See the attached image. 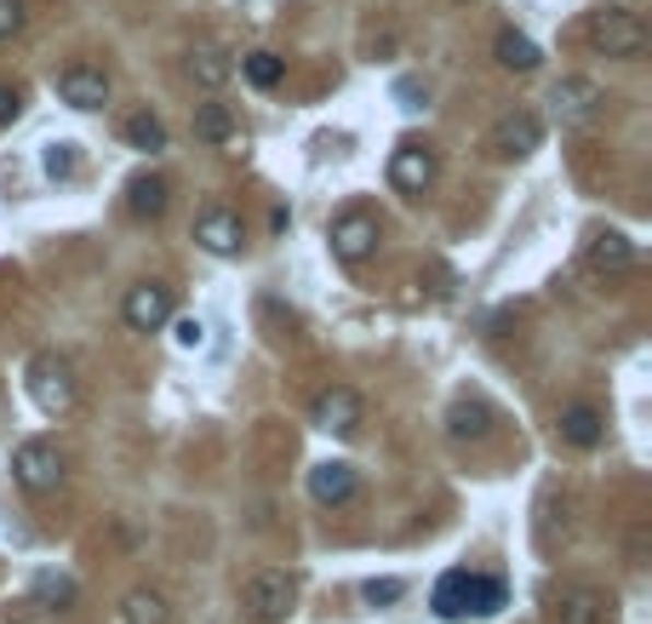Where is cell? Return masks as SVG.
Segmentation results:
<instances>
[{
    "instance_id": "obj_18",
    "label": "cell",
    "mask_w": 652,
    "mask_h": 624,
    "mask_svg": "<svg viewBox=\"0 0 652 624\" xmlns=\"http://www.w3.org/2000/svg\"><path fill=\"white\" fill-rule=\"evenodd\" d=\"M556 430H561V441H567V447L590 453V447H601V436H607V424H601V413H595L590 402H572V407H561Z\"/></svg>"
},
{
    "instance_id": "obj_19",
    "label": "cell",
    "mask_w": 652,
    "mask_h": 624,
    "mask_svg": "<svg viewBox=\"0 0 652 624\" xmlns=\"http://www.w3.org/2000/svg\"><path fill=\"white\" fill-rule=\"evenodd\" d=\"M446 436L453 441H487L492 436V407L475 402V395H458V402L446 407Z\"/></svg>"
},
{
    "instance_id": "obj_22",
    "label": "cell",
    "mask_w": 652,
    "mask_h": 624,
    "mask_svg": "<svg viewBox=\"0 0 652 624\" xmlns=\"http://www.w3.org/2000/svg\"><path fill=\"white\" fill-rule=\"evenodd\" d=\"M120 138H127L138 155H161V149H166V120H161V115H149V109H138V115H127Z\"/></svg>"
},
{
    "instance_id": "obj_5",
    "label": "cell",
    "mask_w": 652,
    "mask_h": 624,
    "mask_svg": "<svg viewBox=\"0 0 652 624\" xmlns=\"http://www.w3.org/2000/svg\"><path fill=\"white\" fill-rule=\"evenodd\" d=\"M298 608V579L281 567H264L246 579V613H253L258 624H287Z\"/></svg>"
},
{
    "instance_id": "obj_13",
    "label": "cell",
    "mask_w": 652,
    "mask_h": 624,
    "mask_svg": "<svg viewBox=\"0 0 652 624\" xmlns=\"http://www.w3.org/2000/svg\"><path fill=\"white\" fill-rule=\"evenodd\" d=\"M195 241L207 246L212 258H241V246H246V230H241V218L230 207H207L195 218Z\"/></svg>"
},
{
    "instance_id": "obj_8",
    "label": "cell",
    "mask_w": 652,
    "mask_h": 624,
    "mask_svg": "<svg viewBox=\"0 0 652 624\" xmlns=\"http://www.w3.org/2000/svg\"><path fill=\"white\" fill-rule=\"evenodd\" d=\"M310 424H315V430H326V436H356L361 424H366L361 390H349V384L321 390V395H315V407H310Z\"/></svg>"
},
{
    "instance_id": "obj_4",
    "label": "cell",
    "mask_w": 652,
    "mask_h": 624,
    "mask_svg": "<svg viewBox=\"0 0 652 624\" xmlns=\"http://www.w3.org/2000/svg\"><path fill=\"white\" fill-rule=\"evenodd\" d=\"M12 482L23 493H58L63 487V453H58V441H46V436H30V441H18V453H12Z\"/></svg>"
},
{
    "instance_id": "obj_21",
    "label": "cell",
    "mask_w": 652,
    "mask_h": 624,
    "mask_svg": "<svg viewBox=\"0 0 652 624\" xmlns=\"http://www.w3.org/2000/svg\"><path fill=\"white\" fill-rule=\"evenodd\" d=\"M166 207H172V184L155 178V172H143V178L127 184V212L132 218H166Z\"/></svg>"
},
{
    "instance_id": "obj_12",
    "label": "cell",
    "mask_w": 652,
    "mask_h": 624,
    "mask_svg": "<svg viewBox=\"0 0 652 624\" xmlns=\"http://www.w3.org/2000/svg\"><path fill=\"white\" fill-rule=\"evenodd\" d=\"M389 184H395L400 195H423V189L435 184V149L418 143V138L395 143V155H389Z\"/></svg>"
},
{
    "instance_id": "obj_20",
    "label": "cell",
    "mask_w": 652,
    "mask_h": 624,
    "mask_svg": "<svg viewBox=\"0 0 652 624\" xmlns=\"http://www.w3.org/2000/svg\"><path fill=\"white\" fill-rule=\"evenodd\" d=\"M230 74H235V58L223 53V46L200 41L195 53H189V81H195V86H207V92H223V86H230Z\"/></svg>"
},
{
    "instance_id": "obj_24",
    "label": "cell",
    "mask_w": 652,
    "mask_h": 624,
    "mask_svg": "<svg viewBox=\"0 0 652 624\" xmlns=\"http://www.w3.org/2000/svg\"><path fill=\"white\" fill-rule=\"evenodd\" d=\"M195 138H200V143H230V138H235L230 104H200V109H195Z\"/></svg>"
},
{
    "instance_id": "obj_11",
    "label": "cell",
    "mask_w": 652,
    "mask_h": 624,
    "mask_svg": "<svg viewBox=\"0 0 652 624\" xmlns=\"http://www.w3.org/2000/svg\"><path fill=\"white\" fill-rule=\"evenodd\" d=\"M549 104H556L561 127H584V120L601 115L607 92H601V81H590V74H567V81H556V92H549Z\"/></svg>"
},
{
    "instance_id": "obj_26",
    "label": "cell",
    "mask_w": 652,
    "mask_h": 624,
    "mask_svg": "<svg viewBox=\"0 0 652 624\" xmlns=\"http://www.w3.org/2000/svg\"><path fill=\"white\" fill-rule=\"evenodd\" d=\"M241 74H246V81H253L258 92H269V86H281L287 58H275V53H246V58H241Z\"/></svg>"
},
{
    "instance_id": "obj_9",
    "label": "cell",
    "mask_w": 652,
    "mask_h": 624,
    "mask_svg": "<svg viewBox=\"0 0 652 624\" xmlns=\"http://www.w3.org/2000/svg\"><path fill=\"white\" fill-rule=\"evenodd\" d=\"M379 218L372 212H338L333 218V230H326V241H333V258H344V264H366L372 253H379Z\"/></svg>"
},
{
    "instance_id": "obj_1",
    "label": "cell",
    "mask_w": 652,
    "mask_h": 624,
    "mask_svg": "<svg viewBox=\"0 0 652 624\" xmlns=\"http://www.w3.org/2000/svg\"><path fill=\"white\" fill-rule=\"evenodd\" d=\"M23 390H30V402L46 418H63V413H74V402H81V390H74V367L63 356H53V349H35V356L23 361Z\"/></svg>"
},
{
    "instance_id": "obj_27",
    "label": "cell",
    "mask_w": 652,
    "mask_h": 624,
    "mask_svg": "<svg viewBox=\"0 0 652 624\" xmlns=\"http://www.w3.org/2000/svg\"><path fill=\"white\" fill-rule=\"evenodd\" d=\"M366 602L372 608H389V602H400V596H407V579H366Z\"/></svg>"
},
{
    "instance_id": "obj_15",
    "label": "cell",
    "mask_w": 652,
    "mask_h": 624,
    "mask_svg": "<svg viewBox=\"0 0 652 624\" xmlns=\"http://www.w3.org/2000/svg\"><path fill=\"white\" fill-rule=\"evenodd\" d=\"M356 493H361L356 464H344V459H321V464H310V498H315V505H349Z\"/></svg>"
},
{
    "instance_id": "obj_29",
    "label": "cell",
    "mask_w": 652,
    "mask_h": 624,
    "mask_svg": "<svg viewBox=\"0 0 652 624\" xmlns=\"http://www.w3.org/2000/svg\"><path fill=\"white\" fill-rule=\"evenodd\" d=\"M23 30V0H0V41H12Z\"/></svg>"
},
{
    "instance_id": "obj_23",
    "label": "cell",
    "mask_w": 652,
    "mask_h": 624,
    "mask_svg": "<svg viewBox=\"0 0 652 624\" xmlns=\"http://www.w3.org/2000/svg\"><path fill=\"white\" fill-rule=\"evenodd\" d=\"M492 53H498V63H504V69H515V74H533V69L544 63V53H538V46L526 41V35H515V30H504V35H498V46H492Z\"/></svg>"
},
{
    "instance_id": "obj_6",
    "label": "cell",
    "mask_w": 652,
    "mask_h": 624,
    "mask_svg": "<svg viewBox=\"0 0 652 624\" xmlns=\"http://www.w3.org/2000/svg\"><path fill=\"white\" fill-rule=\"evenodd\" d=\"M590 46L601 58H641L647 53V18L641 12H601L595 23H590Z\"/></svg>"
},
{
    "instance_id": "obj_28",
    "label": "cell",
    "mask_w": 652,
    "mask_h": 624,
    "mask_svg": "<svg viewBox=\"0 0 652 624\" xmlns=\"http://www.w3.org/2000/svg\"><path fill=\"white\" fill-rule=\"evenodd\" d=\"M74 172V143H46V178H69Z\"/></svg>"
},
{
    "instance_id": "obj_31",
    "label": "cell",
    "mask_w": 652,
    "mask_h": 624,
    "mask_svg": "<svg viewBox=\"0 0 652 624\" xmlns=\"http://www.w3.org/2000/svg\"><path fill=\"white\" fill-rule=\"evenodd\" d=\"M18 115H23V92L0 81V127H7V120H18Z\"/></svg>"
},
{
    "instance_id": "obj_16",
    "label": "cell",
    "mask_w": 652,
    "mask_h": 624,
    "mask_svg": "<svg viewBox=\"0 0 652 624\" xmlns=\"http://www.w3.org/2000/svg\"><path fill=\"white\" fill-rule=\"evenodd\" d=\"M584 264L595 269V276H624V269L636 264V241L624 230H595L584 241Z\"/></svg>"
},
{
    "instance_id": "obj_14",
    "label": "cell",
    "mask_w": 652,
    "mask_h": 624,
    "mask_svg": "<svg viewBox=\"0 0 652 624\" xmlns=\"http://www.w3.org/2000/svg\"><path fill=\"white\" fill-rule=\"evenodd\" d=\"M58 97L69 109H104L109 104V74L92 69V63H69L58 74Z\"/></svg>"
},
{
    "instance_id": "obj_30",
    "label": "cell",
    "mask_w": 652,
    "mask_h": 624,
    "mask_svg": "<svg viewBox=\"0 0 652 624\" xmlns=\"http://www.w3.org/2000/svg\"><path fill=\"white\" fill-rule=\"evenodd\" d=\"M172 338H178L184 349H200V344H207V327H200V321H195V315H184V321H178V327H172Z\"/></svg>"
},
{
    "instance_id": "obj_10",
    "label": "cell",
    "mask_w": 652,
    "mask_h": 624,
    "mask_svg": "<svg viewBox=\"0 0 652 624\" xmlns=\"http://www.w3.org/2000/svg\"><path fill=\"white\" fill-rule=\"evenodd\" d=\"M120 321H127L132 333H161L172 321V287H161V281L127 287V298H120Z\"/></svg>"
},
{
    "instance_id": "obj_25",
    "label": "cell",
    "mask_w": 652,
    "mask_h": 624,
    "mask_svg": "<svg viewBox=\"0 0 652 624\" xmlns=\"http://www.w3.org/2000/svg\"><path fill=\"white\" fill-rule=\"evenodd\" d=\"M74 596H81V590H74L69 573H40V579H35V602H40V608H53V613L74 608Z\"/></svg>"
},
{
    "instance_id": "obj_2",
    "label": "cell",
    "mask_w": 652,
    "mask_h": 624,
    "mask_svg": "<svg viewBox=\"0 0 652 624\" xmlns=\"http://www.w3.org/2000/svg\"><path fill=\"white\" fill-rule=\"evenodd\" d=\"M544 619L549 624H613V596L584 579H556L544 590Z\"/></svg>"
},
{
    "instance_id": "obj_3",
    "label": "cell",
    "mask_w": 652,
    "mask_h": 624,
    "mask_svg": "<svg viewBox=\"0 0 652 624\" xmlns=\"http://www.w3.org/2000/svg\"><path fill=\"white\" fill-rule=\"evenodd\" d=\"M504 608V585L498 579H475V573L453 567V573H441L435 579V613L441 619H464V613H498Z\"/></svg>"
},
{
    "instance_id": "obj_7",
    "label": "cell",
    "mask_w": 652,
    "mask_h": 624,
    "mask_svg": "<svg viewBox=\"0 0 652 624\" xmlns=\"http://www.w3.org/2000/svg\"><path fill=\"white\" fill-rule=\"evenodd\" d=\"M538 143H544V120H538L533 109H510V115L492 120L487 155H492V161H526Z\"/></svg>"
},
{
    "instance_id": "obj_17",
    "label": "cell",
    "mask_w": 652,
    "mask_h": 624,
    "mask_svg": "<svg viewBox=\"0 0 652 624\" xmlns=\"http://www.w3.org/2000/svg\"><path fill=\"white\" fill-rule=\"evenodd\" d=\"M115 624H172L166 590H155V585L127 590V596H120V608H115Z\"/></svg>"
}]
</instances>
